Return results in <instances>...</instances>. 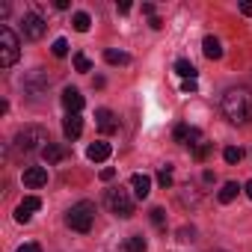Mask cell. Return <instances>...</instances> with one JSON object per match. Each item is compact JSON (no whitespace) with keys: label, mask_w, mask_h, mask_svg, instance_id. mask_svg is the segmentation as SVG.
I'll return each mask as SVG.
<instances>
[{"label":"cell","mask_w":252,"mask_h":252,"mask_svg":"<svg viewBox=\"0 0 252 252\" xmlns=\"http://www.w3.org/2000/svg\"><path fill=\"white\" fill-rule=\"evenodd\" d=\"M143 12H146V15H152V18H155V6H152V3H143Z\"/></svg>","instance_id":"d6a6232c"},{"label":"cell","mask_w":252,"mask_h":252,"mask_svg":"<svg viewBox=\"0 0 252 252\" xmlns=\"http://www.w3.org/2000/svg\"><path fill=\"white\" fill-rule=\"evenodd\" d=\"M42 158H45V163H51V166H54V163H60V160L65 158V149H63V146H57V143H48V146L42 149Z\"/></svg>","instance_id":"9a60e30c"},{"label":"cell","mask_w":252,"mask_h":252,"mask_svg":"<svg viewBox=\"0 0 252 252\" xmlns=\"http://www.w3.org/2000/svg\"><path fill=\"white\" fill-rule=\"evenodd\" d=\"M86 158H89L92 163H101V160H107V158H110V143H104V140L92 143V146L86 149Z\"/></svg>","instance_id":"5bb4252c"},{"label":"cell","mask_w":252,"mask_h":252,"mask_svg":"<svg viewBox=\"0 0 252 252\" xmlns=\"http://www.w3.org/2000/svg\"><path fill=\"white\" fill-rule=\"evenodd\" d=\"M246 196H249V199H252V181H249V184H246Z\"/></svg>","instance_id":"836d02e7"},{"label":"cell","mask_w":252,"mask_h":252,"mask_svg":"<svg viewBox=\"0 0 252 252\" xmlns=\"http://www.w3.org/2000/svg\"><path fill=\"white\" fill-rule=\"evenodd\" d=\"M95 122H98V131L101 134H116V128H119V125H116V116L107 110V107H101V110H95Z\"/></svg>","instance_id":"7c38bea8"},{"label":"cell","mask_w":252,"mask_h":252,"mask_svg":"<svg viewBox=\"0 0 252 252\" xmlns=\"http://www.w3.org/2000/svg\"><path fill=\"white\" fill-rule=\"evenodd\" d=\"M211 252H225V249H211Z\"/></svg>","instance_id":"e575fe53"},{"label":"cell","mask_w":252,"mask_h":252,"mask_svg":"<svg viewBox=\"0 0 252 252\" xmlns=\"http://www.w3.org/2000/svg\"><path fill=\"white\" fill-rule=\"evenodd\" d=\"M107 208L116 217L128 220V217H134V196L125 190V187H113V190H107Z\"/></svg>","instance_id":"5b68a950"},{"label":"cell","mask_w":252,"mask_h":252,"mask_svg":"<svg viewBox=\"0 0 252 252\" xmlns=\"http://www.w3.org/2000/svg\"><path fill=\"white\" fill-rule=\"evenodd\" d=\"M104 60H107L110 65H128V63H131L128 54H125V51H116V48H107V51H104Z\"/></svg>","instance_id":"ac0fdd59"},{"label":"cell","mask_w":252,"mask_h":252,"mask_svg":"<svg viewBox=\"0 0 252 252\" xmlns=\"http://www.w3.org/2000/svg\"><path fill=\"white\" fill-rule=\"evenodd\" d=\"M113 178H116V169L113 166H104L101 169V181H113Z\"/></svg>","instance_id":"83f0119b"},{"label":"cell","mask_w":252,"mask_h":252,"mask_svg":"<svg viewBox=\"0 0 252 252\" xmlns=\"http://www.w3.org/2000/svg\"><path fill=\"white\" fill-rule=\"evenodd\" d=\"M152 222L158 228H166V211L163 208H152Z\"/></svg>","instance_id":"cb8c5ba5"},{"label":"cell","mask_w":252,"mask_h":252,"mask_svg":"<svg viewBox=\"0 0 252 252\" xmlns=\"http://www.w3.org/2000/svg\"><path fill=\"white\" fill-rule=\"evenodd\" d=\"M18 57H21V42H18V36H15L9 27H0V65L9 68V65L18 63Z\"/></svg>","instance_id":"277c9868"},{"label":"cell","mask_w":252,"mask_h":252,"mask_svg":"<svg viewBox=\"0 0 252 252\" xmlns=\"http://www.w3.org/2000/svg\"><path fill=\"white\" fill-rule=\"evenodd\" d=\"M63 134H65V140H77L83 134V119H80V113H68L63 119Z\"/></svg>","instance_id":"9c48e42d"},{"label":"cell","mask_w":252,"mask_h":252,"mask_svg":"<svg viewBox=\"0 0 252 252\" xmlns=\"http://www.w3.org/2000/svg\"><path fill=\"white\" fill-rule=\"evenodd\" d=\"M119 12L125 15V12H131V3H128V0H122V3H119Z\"/></svg>","instance_id":"1f68e13d"},{"label":"cell","mask_w":252,"mask_h":252,"mask_svg":"<svg viewBox=\"0 0 252 252\" xmlns=\"http://www.w3.org/2000/svg\"><path fill=\"white\" fill-rule=\"evenodd\" d=\"M48 143H51V137H48L45 128H39V125H30V128H24V131L15 137V146H18V152H24V155L42 152Z\"/></svg>","instance_id":"3957f363"},{"label":"cell","mask_w":252,"mask_h":252,"mask_svg":"<svg viewBox=\"0 0 252 252\" xmlns=\"http://www.w3.org/2000/svg\"><path fill=\"white\" fill-rule=\"evenodd\" d=\"M172 140L175 143H181V146H202V131L199 128H190V125H175V131H172Z\"/></svg>","instance_id":"52a82bcc"},{"label":"cell","mask_w":252,"mask_h":252,"mask_svg":"<svg viewBox=\"0 0 252 252\" xmlns=\"http://www.w3.org/2000/svg\"><path fill=\"white\" fill-rule=\"evenodd\" d=\"M71 24H74V30H77V33H86V30L92 27V18H89L86 12H74V18H71Z\"/></svg>","instance_id":"44dd1931"},{"label":"cell","mask_w":252,"mask_h":252,"mask_svg":"<svg viewBox=\"0 0 252 252\" xmlns=\"http://www.w3.org/2000/svg\"><path fill=\"white\" fill-rule=\"evenodd\" d=\"M39 208H42V199H39V196H24L21 205L15 208V220H18V222H30V217H33Z\"/></svg>","instance_id":"ba28073f"},{"label":"cell","mask_w":252,"mask_h":252,"mask_svg":"<svg viewBox=\"0 0 252 252\" xmlns=\"http://www.w3.org/2000/svg\"><path fill=\"white\" fill-rule=\"evenodd\" d=\"M149 246H146V237L143 234H131L128 240H125V246H122V252H146Z\"/></svg>","instance_id":"d6986e66"},{"label":"cell","mask_w":252,"mask_h":252,"mask_svg":"<svg viewBox=\"0 0 252 252\" xmlns=\"http://www.w3.org/2000/svg\"><path fill=\"white\" fill-rule=\"evenodd\" d=\"M131 190H134V199H149V193H152V178L146 175V172H137V175H131Z\"/></svg>","instance_id":"8fae6325"},{"label":"cell","mask_w":252,"mask_h":252,"mask_svg":"<svg viewBox=\"0 0 252 252\" xmlns=\"http://www.w3.org/2000/svg\"><path fill=\"white\" fill-rule=\"evenodd\" d=\"M158 184H160L163 190H169V187H172V166H163V169L158 172Z\"/></svg>","instance_id":"603a6c76"},{"label":"cell","mask_w":252,"mask_h":252,"mask_svg":"<svg viewBox=\"0 0 252 252\" xmlns=\"http://www.w3.org/2000/svg\"><path fill=\"white\" fill-rule=\"evenodd\" d=\"M21 178H24L27 187L36 190V187H45V184H48V169H45V166H27Z\"/></svg>","instance_id":"30bf717a"},{"label":"cell","mask_w":252,"mask_h":252,"mask_svg":"<svg viewBox=\"0 0 252 252\" xmlns=\"http://www.w3.org/2000/svg\"><path fill=\"white\" fill-rule=\"evenodd\" d=\"M240 12L243 15H252V3H249V0H246V3H240Z\"/></svg>","instance_id":"4dcf8cb0"},{"label":"cell","mask_w":252,"mask_h":252,"mask_svg":"<svg viewBox=\"0 0 252 252\" xmlns=\"http://www.w3.org/2000/svg\"><path fill=\"white\" fill-rule=\"evenodd\" d=\"M51 51H54V57H65V54H68V42H65V39H57Z\"/></svg>","instance_id":"d4e9b609"},{"label":"cell","mask_w":252,"mask_h":252,"mask_svg":"<svg viewBox=\"0 0 252 252\" xmlns=\"http://www.w3.org/2000/svg\"><path fill=\"white\" fill-rule=\"evenodd\" d=\"M21 27H24V39H30V42H39V39L45 36V30H48V24H45V21H42V15H36V12L24 15Z\"/></svg>","instance_id":"8992f818"},{"label":"cell","mask_w":252,"mask_h":252,"mask_svg":"<svg viewBox=\"0 0 252 252\" xmlns=\"http://www.w3.org/2000/svg\"><path fill=\"white\" fill-rule=\"evenodd\" d=\"M208 155H211V143H202V146H196V152H193V158H196L199 163H202Z\"/></svg>","instance_id":"4316f807"},{"label":"cell","mask_w":252,"mask_h":252,"mask_svg":"<svg viewBox=\"0 0 252 252\" xmlns=\"http://www.w3.org/2000/svg\"><path fill=\"white\" fill-rule=\"evenodd\" d=\"M181 89H184V92H196V80H184Z\"/></svg>","instance_id":"f546056e"},{"label":"cell","mask_w":252,"mask_h":252,"mask_svg":"<svg viewBox=\"0 0 252 252\" xmlns=\"http://www.w3.org/2000/svg\"><path fill=\"white\" fill-rule=\"evenodd\" d=\"M202 51H205V57H208V60H220V57H222V48H220V42H217L214 36H205Z\"/></svg>","instance_id":"2e32d148"},{"label":"cell","mask_w":252,"mask_h":252,"mask_svg":"<svg viewBox=\"0 0 252 252\" xmlns=\"http://www.w3.org/2000/svg\"><path fill=\"white\" fill-rule=\"evenodd\" d=\"M237 193H240V187H237V181H225L217 199H220L222 205H228V202H234V199H237Z\"/></svg>","instance_id":"e0dca14e"},{"label":"cell","mask_w":252,"mask_h":252,"mask_svg":"<svg viewBox=\"0 0 252 252\" xmlns=\"http://www.w3.org/2000/svg\"><path fill=\"white\" fill-rule=\"evenodd\" d=\"M222 158H225V163H240L243 160V149L240 146H225L222 149Z\"/></svg>","instance_id":"7402d4cb"},{"label":"cell","mask_w":252,"mask_h":252,"mask_svg":"<svg viewBox=\"0 0 252 252\" xmlns=\"http://www.w3.org/2000/svg\"><path fill=\"white\" fill-rule=\"evenodd\" d=\"M65 225H68L71 231H80V234L92 231V225H95V205L86 202V199L77 202V205H71L68 214H65Z\"/></svg>","instance_id":"7a4b0ae2"},{"label":"cell","mask_w":252,"mask_h":252,"mask_svg":"<svg viewBox=\"0 0 252 252\" xmlns=\"http://www.w3.org/2000/svg\"><path fill=\"white\" fill-rule=\"evenodd\" d=\"M175 74H181L184 80H196L199 71H196V65H193L190 60H178V63H175Z\"/></svg>","instance_id":"ffe728a7"},{"label":"cell","mask_w":252,"mask_h":252,"mask_svg":"<svg viewBox=\"0 0 252 252\" xmlns=\"http://www.w3.org/2000/svg\"><path fill=\"white\" fill-rule=\"evenodd\" d=\"M74 68H77V71H89V68H92V63H89L83 54H74Z\"/></svg>","instance_id":"484cf974"},{"label":"cell","mask_w":252,"mask_h":252,"mask_svg":"<svg viewBox=\"0 0 252 252\" xmlns=\"http://www.w3.org/2000/svg\"><path fill=\"white\" fill-rule=\"evenodd\" d=\"M18 252H42V246L39 243H24V246H18Z\"/></svg>","instance_id":"f1b7e54d"},{"label":"cell","mask_w":252,"mask_h":252,"mask_svg":"<svg viewBox=\"0 0 252 252\" xmlns=\"http://www.w3.org/2000/svg\"><path fill=\"white\" fill-rule=\"evenodd\" d=\"M63 107H65L68 113H80V110H83V95H80V89L65 86V89H63Z\"/></svg>","instance_id":"4fadbf2b"},{"label":"cell","mask_w":252,"mask_h":252,"mask_svg":"<svg viewBox=\"0 0 252 252\" xmlns=\"http://www.w3.org/2000/svg\"><path fill=\"white\" fill-rule=\"evenodd\" d=\"M222 116L231 125H249L252 122V89L246 86H231L222 95Z\"/></svg>","instance_id":"6da1fadb"}]
</instances>
